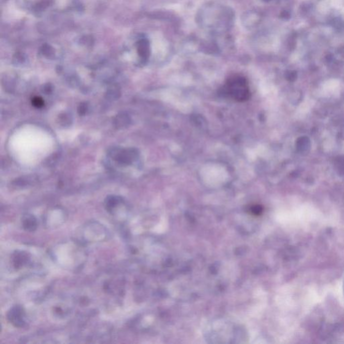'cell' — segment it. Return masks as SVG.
I'll return each mask as SVG.
<instances>
[{
	"label": "cell",
	"mask_w": 344,
	"mask_h": 344,
	"mask_svg": "<svg viewBox=\"0 0 344 344\" xmlns=\"http://www.w3.org/2000/svg\"><path fill=\"white\" fill-rule=\"evenodd\" d=\"M224 92L230 98L240 102L248 100L251 94L247 82L240 78H232L228 80L224 87Z\"/></svg>",
	"instance_id": "obj_1"
},
{
	"label": "cell",
	"mask_w": 344,
	"mask_h": 344,
	"mask_svg": "<svg viewBox=\"0 0 344 344\" xmlns=\"http://www.w3.org/2000/svg\"><path fill=\"white\" fill-rule=\"evenodd\" d=\"M24 308L18 306H13L8 314V320L12 325L17 328H22L24 326Z\"/></svg>",
	"instance_id": "obj_2"
},
{
	"label": "cell",
	"mask_w": 344,
	"mask_h": 344,
	"mask_svg": "<svg viewBox=\"0 0 344 344\" xmlns=\"http://www.w3.org/2000/svg\"><path fill=\"white\" fill-rule=\"evenodd\" d=\"M22 226L25 230H28V232H34L37 226L36 218L32 216V215H26L23 218Z\"/></svg>",
	"instance_id": "obj_3"
},
{
	"label": "cell",
	"mask_w": 344,
	"mask_h": 344,
	"mask_svg": "<svg viewBox=\"0 0 344 344\" xmlns=\"http://www.w3.org/2000/svg\"><path fill=\"white\" fill-rule=\"evenodd\" d=\"M119 199L117 197L110 196L107 198L106 200V207L107 210L111 211L113 208L119 203Z\"/></svg>",
	"instance_id": "obj_4"
},
{
	"label": "cell",
	"mask_w": 344,
	"mask_h": 344,
	"mask_svg": "<svg viewBox=\"0 0 344 344\" xmlns=\"http://www.w3.org/2000/svg\"><path fill=\"white\" fill-rule=\"evenodd\" d=\"M32 104L34 106L40 108L42 107L43 104H44V102L40 98L36 97L32 100Z\"/></svg>",
	"instance_id": "obj_5"
}]
</instances>
